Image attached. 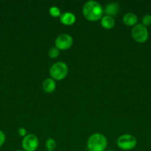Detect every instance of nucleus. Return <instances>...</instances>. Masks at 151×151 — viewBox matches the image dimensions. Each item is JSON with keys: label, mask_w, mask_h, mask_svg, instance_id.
<instances>
[{"label": "nucleus", "mask_w": 151, "mask_h": 151, "mask_svg": "<svg viewBox=\"0 0 151 151\" xmlns=\"http://www.w3.org/2000/svg\"><path fill=\"white\" fill-rule=\"evenodd\" d=\"M82 13L87 20L90 22H97L103 17L104 9L99 2L91 0L84 4Z\"/></svg>", "instance_id": "1"}, {"label": "nucleus", "mask_w": 151, "mask_h": 151, "mask_svg": "<svg viewBox=\"0 0 151 151\" xmlns=\"http://www.w3.org/2000/svg\"><path fill=\"white\" fill-rule=\"evenodd\" d=\"M18 134H19V135L20 136V137H23L24 138V137L27 135V130L25 129V128L21 127V128H19V129H18Z\"/></svg>", "instance_id": "17"}, {"label": "nucleus", "mask_w": 151, "mask_h": 151, "mask_svg": "<svg viewBox=\"0 0 151 151\" xmlns=\"http://www.w3.org/2000/svg\"><path fill=\"white\" fill-rule=\"evenodd\" d=\"M50 78L54 81H62L65 79L68 74V65L62 61L53 63L49 70Z\"/></svg>", "instance_id": "3"}, {"label": "nucleus", "mask_w": 151, "mask_h": 151, "mask_svg": "<svg viewBox=\"0 0 151 151\" xmlns=\"http://www.w3.org/2000/svg\"><path fill=\"white\" fill-rule=\"evenodd\" d=\"M38 137L34 134H27L22 142V148L25 151H36L38 147Z\"/></svg>", "instance_id": "7"}, {"label": "nucleus", "mask_w": 151, "mask_h": 151, "mask_svg": "<svg viewBox=\"0 0 151 151\" xmlns=\"http://www.w3.org/2000/svg\"><path fill=\"white\" fill-rule=\"evenodd\" d=\"M16 151H23V150H16Z\"/></svg>", "instance_id": "20"}, {"label": "nucleus", "mask_w": 151, "mask_h": 151, "mask_svg": "<svg viewBox=\"0 0 151 151\" xmlns=\"http://www.w3.org/2000/svg\"><path fill=\"white\" fill-rule=\"evenodd\" d=\"M107 147V139L103 134L96 133L90 136L87 142L89 151H105Z\"/></svg>", "instance_id": "2"}, {"label": "nucleus", "mask_w": 151, "mask_h": 151, "mask_svg": "<svg viewBox=\"0 0 151 151\" xmlns=\"http://www.w3.org/2000/svg\"><path fill=\"white\" fill-rule=\"evenodd\" d=\"M123 23L128 27H134L138 23V16L133 13H127L123 16Z\"/></svg>", "instance_id": "10"}, {"label": "nucleus", "mask_w": 151, "mask_h": 151, "mask_svg": "<svg viewBox=\"0 0 151 151\" xmlns=\"http://www.w3.org/2000/svg\"><path fill=\"white\" fill-rule=\"evenodd\" d=\"M60 50L56 48V47H52L48 51V55L50 58H56L59 55Z\"/></svg>", "instance_id": "15"}, {"label": "nucleus", "mask_w": 151, "mask_h": 151, "mask_svg": "<svg viewBox=\"0 0 151 151\" xmlns=\"http://www.w3.org/2000/svg\"><path fill=\"white\" fill-rule=\"evenodd\" d=\"M105 151H115V150H105Z\"/></svg>", "instance_id": "19"}, {"label": "nucleus", "mask_w": 151, "mask_h": 151, "mask_svg": "<svg viewBox=\"0 0 151 151\" xmlns=\"http://www.w3.org/2000/svg\"><path fill=\"white\" fill-rule=\"evenodd\" d=\"M46 151H49V150H46Z\"/></svg>", "instance_id": "21"}, {"label": "nucleus", "mask_w": 151, "mask_h": 151, "mask_svg": "<svg viewBox=\"0 0 151 151\" xmlns=\"http://www.w3.org/2000/svg\"><path fill=\"white\" fill-rule=\"evenodd\" d=\"M142 24L144 27H149L151 25V15L147 14L142 17Z\"/></svg>", "instance_id": "16"}, {"label": "nucleus", "mask_w": 151, "mask_h": 151, "mask_svg": "<svg viewBox=\"0 0 151 151\" xmlns=\"http://www.w3.org/2000/svg\"><path fill=\"white\" fill-rule=\"evenodd\" d=\"M118 12H119V5L118 3L115 2L109 3L105 6L104 9V13L105 16H111V17L116 16Z\"/></svg>", "instance_id": "9"}, {"label": "nucleus", "mask_w": 151, "mask_h": 151, "mask_svg": "<svg viewBox=\"0 0 151 151\" xmlns=\"http://www.w3.org/2000/svg\"><path fill=\"white\" fill-rule=\"evenodd\" d=\"M115 24V19L111 16H103V17L101 19V24L102 27L106 29H110L113 28Z\"/></svg>", "instance_id": "12"}, {"label": "nucleus", "mask_w": 151, "mask_h": 151, "mask_svg": "<svg viewBox=\"0 0 151 151\" xmlns=\"http://www.w3.org/2000/svg\"><path fill=\"white\" fill-rule=\"evenodd\" d=\"M73 44V39L69 34L62 33L56 37L55 47L59 50H67L70 48Z\"/></svg>", "instance_id": "6"}, {"label": "nucleus", "mask_w": 151, "mask_h": 151, "mask_svg": "<svg viewBox=\"0 0 151 151\" xmlns=\"http://www.w3.org/2000/svg\"><path fill=\"white\" fill-rule=\"evenodd\" d=\"M59 19H60L61 23L65 26H71V25L74 24L76 21V16L70 12H66L65 13H62Z\"/></svg>", "instance_id": "8"}, {"label": "nucleus", "mask_w": 151, "mask_h": 151, "mask_svg": "<svg viewBox=\"0 0 151 151\" xmlns=\"http://www.w3.org/2000/svg\"><path fill=\"white\" fill-rule=\"evenodd\" d=\"M6 139V137H5V134L3 131H0V147L4 145V142H5Z\"/></svg>", "instance_id": "18"}, {"label": "nucleus", "mask_w": 151, "mask_h": 151, "mask_svg": "<svg viewBox=\"0 0 151 151\" xmlns=\"http://www.w3.org/2000/svg\"><path fill=\"white\" fill-rule=\"evenodd\" d=\"M56 140L50 138L46 140L45 142V147L47 149V150L49 151H54L55 149H56Z\"/></svg>", "instance_id": "13"}, {"label": "nucleus", "mask_w": 151, "mask_h": 151, "mask_svg": "<svg viewBox=\"0 0 151 151\" xmlns=\"http://www.w3.org/2000/svg\"><path fill=\"white\" fill-rule=\"evenodd\" d=\"M131 35L136 42L143 44L147 41L149 38V32L146 27L142 24H137L132 29Z\"/></svg>", "instance_id": "5"}, {"label": "nucleus", "mask_w": 151, "mask_h": 151, "mask_svg": "<svg viewBox=\"0 0 151 151\" xmlns=\"http://www.w3.org/2000/svg\"><path fill=\"white\" fill-rule=\"evenodd\" d=\"M137 145V139L132 134H125L120 136L117 139V145L121 150H131Z\"/></svg>", "instance_id": "4"}, {"label": "nucleus", "mask_w": 151, "mask_h": 151, "mask_svg": "<svg viewBox=\"0 0 151 151\" xmlns=\"http://www.w3.org/2000/svg\"><path fill=\"white\" fill-rule=\"evenodd\" d=\"M49 13L51 16L55 18L60 17L62 13H61V10L59 7H51L49 9Z\"/></svg>", "instance_id": "14"}, {"label": "nucleus", "mask_w": 151, "mask_h": 151, "mask_svg": "<svg viewBox=\"0 0 151 151\" xmlns=\"http://www.w3.org/2000/svg\"><path fill=\"white\" fill-rule=\"evenodd\" d=\"M43 90L46 93H52L56 90V81L51 78H47L42 83Z\"/></svg>", "instance_id": "11"}]
</instances>
